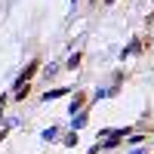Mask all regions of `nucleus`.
Listing matches in <instances>:
<instances>
[{
  "instance_id": "obj_1",
  "label": "nucleus",
  "mask_w": 154,
  "mask_h": 154,
  "mask_svg": "<svg viewBox=\"0 0 154 154\" xmlns=\"http://www.w3.org/2000/svg\"><path fill=\"white\" fill-rule=\"evenodd\" d=\"M37 68H40V62H37V59L31 62V65H25V71H22V77H19V83H28L31 77H34V71H37Z\"/></svg>"
},
{
  "instance_id": "obj_2",
  "label": "nucleus",
  "mask_w": 154,
  "mask_h": 154,
  "mask_svg": "<svg viewBox=\"0 0 154 154\" xmlns=\"http://www.w3.org/2000/svg\"><path fill=\"white\" fill-rule=\"evenodd\" d=\"M68 93V86H62V89H49V93H43V99L49 102V99H59V96H65Z\"/></svg>"
},
{
  "instance_id": "obj_3",
  "label": "nucleus",
  "mask_w": 154,
  "mask_h": 154,
  "mask_svg": "<svg viewBox=\"0 0 154 154\" xmlns=\"http://www.w3.org/2000/svg\"><path fill=\"white\" fill-rule=\"evenodd\" d=\"M80 105H83V93H77V96L71 99V114H74V111H80Z\"/></svg>"
},
{
  "instance_id": "obj_4",
  "label": "nucleus",
  "mask_w": 154,
  "mask_h": 154,
  "mask_svg": "<svg viewBox=\"0 0 154 154\" xmlns=\"http://www.w3.org/2000/svg\"><path fill=\"white\" fill-rule=\"evenodd\" d=\"M77 65H80V53H74V56H71V59H68V65H65V68H71V71H74V68H77Z\"/></svg>"
},
{
  "instance_id": "obj_5",
  "label": "nucleus",
  "mask_w": 154,
  "mask_h": 154,
  "mask_svg": "<svg viewBox=\"0 0 154 154\" xmlns=\"http://www.w3.org/2000/svg\"><path fill=\"white\" fill-rule=\"evenodd\" d=\"M56 136H59V130H56V126H49V130L43 133V139H46V142H49V139H56Z\"/></svg>"
},
{
  "instance_id": "obj_6",
  "label": "nucleus",
  "mask_w": 154,
  "mask_h": 154,
  "mask_svg": "<svg viewBox=\"0 0 154 154\" xmlns=\"http://www.w3.org/2000/svg\"><path fill=\"white\" fill-rule=\"evenodd\" d=\"M133 53H139V43H130V46L123 49V56H133Z\"/></svg>"
},
{
  "instance_id": "obj_7",
  "label": "nucleus",
  "mask_w": 154,
  "mask_h": 154,
  "mask_svg": "<svg viewBox=\"0 0 154 154\" xmlns=\"http://www.w3.org/2000/svg\"><path fill=\"white\" fill-rule=\"evenodd\" d=\"M133 154H145V151H133Z\"/></svg>"
}]
</instances>
